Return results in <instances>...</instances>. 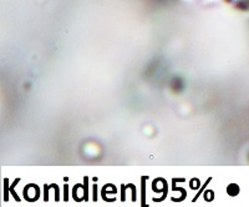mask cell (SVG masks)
<instances>
[]
</instances>
